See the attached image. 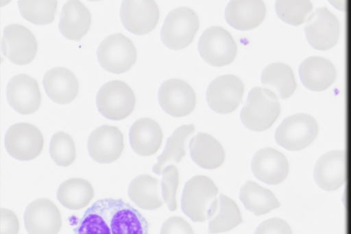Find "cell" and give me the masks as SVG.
<instances>
[{
    "instance_id": "obj_11",
    "label": "cell",
    "mask_w": 351,
    "mask_h": 234,
    "mask_svg": "<svg viewBox=\"0 0 351 234\" xmlns=\"http://www.w3.org/2000/svg\"><path fill=\"white\" fill-rule=\"evenodd\" d=\"M244 85L234 75H221L208 86L206 97L208 106L219 114L234 111L242 101Z\"/></svg>"
},
{
    "instance_id": "obj_8",
    "label": "cell",
    "mask_w": 351,
    "mask_h": 234,
    "mask_svg": "<svg viewBox=\"0 0 351 234\" xmlns=\"http://www.w3.org/2000/svg\"><path fill=\"white\" fill-rule=\"evenodd\" d=\"M200 55L208 64L222 66L235 58L237 44L232 35L219 26H212L202 33L198 42Z\"/></svg>"
},
{
    "instance_id": "obj_23",
    "label": "cell",
    "mask_w": 351,
    "mask_h": 234,
    "mask_svg": "<svg viewBox=\"0 0 351 234\" xmlns=\"http://www.w3.org/2000/svg\"><path fill=\"white\" fill-rule=\"evenodd\" d=\"M43 83L48 96L59 104L71 102L78 92L77 78L70 70L64 67H56L47 70Z\"/></svg>"
},
{
    "instance_id": "obj_21",
    "label": "cell",
    "mask_w": 351,
    "mask_h": 234,
    "mask_svg": "<svg viewBox=\"0 0 351 234\" xmlns=\"http://www.w3.org/2000/svg\"><path fill=\"white\" fill-rule=\"evenodd\" d=\"M162 137L160 125L149 118L136 120L129 131L130 146L141 156H149L156 153L162 144Z\"/></svg>"
},
{
    "instance_id": "obj_2",
    "label": "cell",
    "mask_w": 351,
    "mask_h": 234,
    "mask_svg": "<svg viewBox=\"0 0 351 234\" xmlns=\"http://www.w3.org/2000/svg\"><path fill=\"white\" fill-rule=\"evenodd\" d=\"M280 113V105L276 94L267 88L255 87L248 94L240 118L248 129L263 131L274 123Z\"/></svg>"
},
{
    "instance_id": "obj_36",
    "label": "cell",
    "mask_w": 351,
    "mask_h": 234,
    "mask_svg": "<svg viewBox=\"0 0 351 234\" xmlns=\"http://www.w3.org/2000/svg\"><path fill=\"white\" fill-rule=\"evenodd\" d=\"M254 234H292V230L282 219L273 218L261 222Z\"/></svg>"
},
{
    "instance_id": "obj_22",
    "label": "cell",
    "mask_w": 351,
    "mask_h": 234,
    "mask_svg": "<svg viewBox=\"0 0 351 234\" xmlns=\"http://www.w3.org/2000/svg\"><path fill=\"white\" fill-rule=\"evenodd\" d=\"M299 75L306 88L312 91H322L333 83L337 73L334 65L329 60L312 56L302 62Z\"/></svg>"
},
{
    "instance_id": "obj_16",
    "label": "cell",
    "mask_w": 351,
    "mask_h": 234,
    "mask_svg": "<svg viewBox=\"0 0 351 234\" xmlns=\"http://www.w3.org/2000/svg\"><path fill=\"white\" fill-rule=\"evenodd\" d=\"M123 136L114 126L101 125L89 135L88 151L91 158L100 164L116 161L123 150Z\"/></svg>"
},
{
    "instance_id": "obj_5",
    "label": "cell",
    "mask_w": 351,
    "mask_h": 234,
    "mask_svg": "<svg viewBox=\"0 0 351 234\" xmlns=\"http://www.w3.org/2000/svg\"><path fill=\"white\" fill-rule=\"evenodd\" d=\"M318 125L311 116L295 114L285 118L275 132L276 142L289 151L309 146L318 134Z\"/></svg>"
},
{
    "instance_id": "obj_4",
    "label": "cell",
    "mask_w": 351,
    "mask_h": 234,
    "mask_svg": "<svg viewBox=\"0 0 351 234\" xmlns=\"http://www.w3.org/2000/svg\"><path fill=\"white\" fill-rule=\"evenodd\" d=\"M197 14L187 7L169 12L161 29V39L168 48L179 50L189 45L199 29Z\"/></svg>"
},
{
    "instance_id": "obj_20",
    "label": "cell",
    "mask_w": 351,
    "mask_h": 234,
    "mask_svg": "<svg viewBox=\"0 0 351 234\" xmlns=\"http://www.w3.org/2000/svg\"><path fill=\"white\" fill-rule=\"evenodd\" d=\"M265 14L266 7L261 0H232L225 10L227 23L239 30L256 27L264 20Z\"/></svg>"
},
{
    "instance_id": "obj_30",
    "label": "cell",
    "mask_w": 351,
    "mask_h": 234,
    "mask_svg": "<svg viewBox=\"0 0 351 234\" xmlns=\"http://www.w3.org/2000/svg\"><path fill=\"white\" fill-rule=\"evenodd\" d=\"M239 199L255 216L266 214L280 206L271 191L250 180L241 187Z\"/></svg>"
},
{
    "instance_id": "obj_32",
    "label": "cell",
    "mask_w": 351,
    "mask_h": 234,
    "mask_svg": "<svg viewBox=\"0 0 351 234\" xmlns=\"http://www.w3.org/2000/svg\"><path fill=\"white\" fill-rule=\"evenodd\" d=\"M18 5L24 18L36 25H46L54 19L57 1L19 0Z\"/></svg>"
},
{
    "instance_id": "obj_13",
    "label": "cell",
    "mask_w": 351,
    "mask_h": 234,
    "mask_svg": "<svg viewBox=\"0 0 351 234\" xmlns=\"http://www.w3.org/2000/svg\"><path fill=\"white\" fill-rule=\"evenodd\" d=\"M1 48L4 55L12 62L24 65L33 60L38 45L34 36L27 28L12 24L4 28Z\"/></svg>"
},
{
    "instance_id": "obj_33",
    "label": "cell",
    "mask_w": 351,
    "mask_h": 234,
    "mask_svg": "<svg viewBox=\"0 0 351 234\" xmlns=\"http://www.w3.org/2000/svg\"><path fill=\"white\" fill-rule=\"evenodd\" d=\"M278 17L284 22L298 26L304 23L312 12L308 0H278L275 5Z\"/></svg>"
},
{
    "instance_id": "obj_29",
    "label": "cell",
    "mask_w": 351,
    "mask_h": 234,
    "mask_svg": "<svg viewBox=\"0 0 351 234\" xmlns=\"http://www.w3.org/2000/svg\"><path fill=\"white\" fill-rule=\"evenodd\" d=\"M261 81L267 87L265 88L271 90L282 99L291 96L297 86L292 69L281 62L271 63L265 67Z\"/></svg>"
},
{
    "instance_id": "obj_1",
    "label": "cell",
    "mask_w": 351,
    "mask_h": 234,
    "mask_svg": "<svg viewBox=\"0 0 351 234\" xmlns=\"http://www.w3.org/2000/svg\"><path fill=\"white\" fill-rule=\"evenodd\" d=\"M145 217L121 199L103 198L89 207L74 234H149Z\"/></svg>"
},
{
    "instance_id": "obj_12",
    "label": "cell",
    "mask_w": 351,
    "mask_h": 234,
    "mask_svg": "<svg viewBox=\"0 0 351 234\" xmlns=\"http://www.w3.org/2000/svg\"><path fill=\"white\" fill-rule=\"evenodd\" d=\"M158 102L167 114L173 117H182L193 111L196 97L188 83L174 78L161 84L158 90Z\"/></svg>"
},
{
    "instance_id": "obj_17",
    "label": "cell",
    "mask_w": 351,
    "mask_h": 234,
    "mask_svg": "<svg viewBox=\"0 0 351 234\" xmlns=\"http://www.w3.org/2000/svg\"><path fill=\"white\" fill-rule=\"evenodd\" d=\"M6 97L9 105L22 114L35 112L41 101L37 81L25 74L15 75L10 79L6 88Z\"/></svg>"
},
{
    "instance_id": "obj_34",
    "label": "cell",
    "mask_w": 351,
    "mask_h": 234,
    "mask_svg": "<svg viewBox=\"0 0 351 234\" xmlns=\"http://www.w3.org/2000/svg\"><path fill=\"white\" fill-rule=\"evenodd\" d=\"M49 154L58 166L71 165L76 157L75 146L71 137L64 131L55 133L50 141Z\"/></svg>"
},
{
    "instance_id": "obj_18",
    "label": "cell",
    "mask_w": 351,
    "mask_h": 234,
    "mask_svg": "<svg viewBox=\"0 0 351 234\" xmlns=\"http://www.w3.org/2000/svg\"><path fill=\"white\" fill-rule=\"evenodd\" d=\"M346 173V152L337 150L328 151L319 158L313 174L320 188L331 192L339 189L344 183Z\"/></svg>"
},
{
    "instance_id": "obj_26",
    "label": "cell",
    "mask_w": 351,
    "mask_h": 234,
    "mask_svg": "<svg viewBox=\"0 0 351 234\" xmlns=\"http://www.w3.org/2000/svg\"><path fill=\"white\" fill-rule=\"evenodd\" d=\"M192 160L201 168L213 170L219 168L225 160L221 144L212 135L199 132L189 142Z\"/></svg>"
},
{
    "instance_id": "obj_27",
    "label": "cell",
    "mask_w": 351,
    "mask_h": 234,
    "mask_svg": "<svg viewBox=\"0 0 351 234\" xmlns=\"http://www.w3.org/2000/svg\"><path fill=\"white\" fill-rule=\"evenodd\" d=\"M128 194L132 201L143 209L154 210L164 203L160 182L148 174L135 177L129 184Z\"/></svg>"
},
{
    "instance_id": "obj_35",
    "label": "cell",
    "mask_w": 351,
    "mask_h": 234,
    "mask_svg": "<svg viewBox=\"0 0 351 234\" xmlns=\"http://www.w3.org/2000/svg\"><path fill=\"white\" fill-rule=\"evenodd\" d=\"M161 190L164 202L169 209L173 211L177 209L176 191L179 184V173L178 168L170 165L165 168L162 172Z\"/></svg>"
},
{
    "instance_id": "obj_15",
    "label": "cell",
    "mask_w": 351,
    "mask_h": 234,
    "mask_svg": "<svg viewBox=\"0 0 351 234\" xmlns=\"http://www.w3.org/2000/svg\"><path fill=\"white\" fill-rule=\"evenodd\" d=\"M23 218L28 234H58L61 229L60 211L47 198L31 202L25 210Z\"/></svg>"
},
{
    "instance_id": "obj_6",
    "label": "cell",
    "mask_w": 351,
    "mask_h": 234,
    "mask_svg": "<svg viewBox=\"0 0 351 234\" xmlns=\"http://www.w3.org/2000/svg\"><path fill=\"white\" fill-rule=\"evenodd\" d=\"M136 98L133 90L125 82L114 80L103 85L97 92L96 104L106 118L122 120L133 111Z\"/></svg>"
},
{
    "instance_id": "obj_3",
    "label": "cell",
    "mask_w": 351,
    "mask_h": 234,
    "mask_svg": "<svg viewBox=\"0 0 351 234\" xmlns=\"http://www.w3.org/2000/svg\"><path fill=\"white\" fill-rule=\"evenodd\" d=\"M218 192V187L210 178L204 175L194 176L185 183L183 189L182 212L193 222L206 221Z\"/></svg>"
},
{
    "instance_id": "obj_28",
    "label": "cell",
    "mask_w": 351,
    "mask_h": 234,
    "mask_svg": "<svg viewBox=\"0 0 351 234\" xmlns=\"http://www.w3.org/2000/svg\"><path fill=\"white\" fill-rule=\"evenodd\" d=\"M195 131L193 125H184L178 127L167 140L165 149L158 157V161L152 168L153 172L160 175L165 168L177 164L186 155L188 139Z\"/></svg>"
},
{
    "instance_id": "obj_37",
    "label": "cell",
    "mask_w": 351,
    "mask_h": 234,
    "mask_svg": "<svg viewBox=\"0 0 351 234\" xmlns=\"http://www.w3.org/2000/svg\"><path fill=\"white\" fill-rule=\"evenodd\" d=\"M160 234H194L191 226L182 218L173 216L163 223Z\"/></svg>"
},
{
    "instance_id": "obj_19",
    "label": "cell",
    "mask_w": 351,
    "mask_h": 234,
    "mask_svg": "<svg viewBox=\"0 0 351 234\" xmlns=\"http://www.w3.org/2000/svg\"><path fill=\"white\" fill-rule=\"evenodd\" d=\"M253 174L258 180L269 185L282 182L289 173V163L278 150L266 147L258 150L251 161Z\"/></svg>"
},
{
    "instance_id": "obj_38",
    "label": "cell",
    "mask_w": 351,
    "mask_h": 234,
    "mask_svg": "<svg viewBox=\"0 0 351 234\" xmlns=\"http://www.w3.org/2000/svg\"><path fill=\"white\" fill-rule=\"evenodd\" d=\"M0 217V234H18L19 230V220L12 211L1 208Z\"/></svg>"
},
{
    "instance_id": "obj_7",
    "label": "cell",
    "mask_w": 351,
    "mask_h": 234,
    "mask_svg": "<svg viewBox=\"0 0 351 234\" xmlns=\"http://www.w3.org/2000/svg\"><path fill=\"white\" fill-rule=\"evenodd\" d=\"M97 55L105 70L119 74L128 71L135 63L136 50L131 40L118 33L108 36L101 42Z\"/></svg>"
},
{
    "instance_id": "obj_14",
    "label": "cell",
    "mask_w": 351,
    "mask_h": 234,
    "mask_svg": "<svg viewBox=\"0 0 351 234\" xmlns=\"http://www.w3.org/2000/svg\"><path fill=\"white\" fill-rule=\"evenodd\" d=\"M160 12L153 0H125L122 2L120 17L124 27L130 32L143 35L156 26Z\"/></svg>"
},
{
    "instance_id": "obj_31",
    "label": "cell",
    "mask_w": 351,
    "mask_h": 234,
    "mask_svg": "<svg viewBox=\"0 0 351 234\" xmlns=\"http://www.w3.org/2000/svg\"><path fill=\"white\" fill-rule=\"evenodd\" d=\"M94 196L91 184L81 178H72L62 182L57 190L58 201L67 209L77 210L88 205Z\"/></svg>"
},
{
    "instance_id": "obj_10",
    "label": "cell",
    "mask_w": 351,
    "mask_h": 234,
    "mask_svg": "<svg viewBox=\"0 0 351 234\" xmlns=\"http://www.w3.org/2000/svg\"><path fill=\"white\" fill-rule=\"evenodd\" d=\"M304 33L312 47L326 51L334 47L339 40V22L327 8H319L308 16Z\"/></svg>"
},
{
    "instance_id": "obj_24",
    "label": "cell",
    "mask_w": 351,
    "mask_h": 234,
    "mask_svg": "<svg viewBox=\"0 0 351 234\" xmlns=\"http://www.w3.org/2000/svg\"><path fill=\"white\" fill-rule=\"evenodd\" d=\"M90 23V13L81 1L71 0L64 4L58 27L65 38L80 41L88 31Z\"/></svg>"
},
{
    "instance_id": "obj_9",
    "label": "cell",
    "mask_w": 351,
    "mask_h": 234,
    "mask_svg": "<svg viewBox=\"0 0 351 234\" xmlns=\"http://www.w3.org/2000/svg\"><path fill=\"white\" fill-rule=\"evenodd\" d=\"M4 144L7 152L12 157L29 161L40 153L44 140L36 127L27 122H19L7 130Z\"/></svg>"
},
{
    "instance_id": "obj_25",
    "label": "cell",
    "mask_w": 351,
    "mask_h": 234,
    "mask_svg": "<svg viewBox=\"0 0 351 234\" xmlns=\"http://www.w3.org/2000/svg\"><path fill=\"white\" fill-rule=\"evenodd\" d=\"M209 234L228 231L242 222L240 209L228 196L220 194L212 203L208 215Z\"/></svg>"
}]
</instances>
